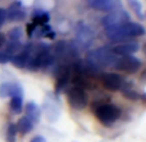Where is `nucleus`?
I'll list each match as a JSON object with an SVG mask.
<instances>
[{
  "label": "nucleus",
  "mask_w": 146,
  "mask_h": 142,
  "mask_svg": "<svg viewBox=\"0 0 146 142\" xmlns=\"http://www.w3.org/2000/svg\"><path fill=\"white\" fill-rule=\"evenodd\" d=\"M67 100L72 109L82 110L87 106L88 104V97H87L86 90L82 87H72L67 92Z\"/></svg>",
  "instance_id": "0eeeda50"
},
{
  "label": "nucleus",
  "mask_w": 146,
  "mask_h": 142,
  "mask_svg": "<svg viewBox=\"0 0 146 142\" xmlns=\"http://www.w3.org/2000/svg\"><path fill=\"white\" fill-rule=\"evenodd\" d=\"M12 60V56L9 53H7L5 50L0 53V63H7V62H11Z\"/></svg>",
  "instance_id": "4be33fe9"
},
{
  "label": "nucleus",
  "mask_w": 146,
  "mask_h": 142,
  "mask_svg": "<svg viewBox=\"0 0 146 142\" xmlns=\"http://www.w3.org/2000/svg\"><path fill=\"white\" fill-rule=\"evenodd\" d=\"M44 112H45V115H47V117L49 119L50 121H53V112H54L56 115L58 116V114H60V111H58V109L54 106L53 104H45V106H44Z\"/></svg>",
  "instance_id": "6ab92c4d"
},
{
  "label": "nucleus",
  "mask_w": 146,
  "mask_h": 142,
  "mask_svg": "<svg viewBox=\"0 0 146 142\" xmlns=\"http://www.w3.org/2000/svg\"><path fill=\"white\" fill-rule=\"evenodd\" d=\"M113 67L120 71H125L128 74H133V72L140 70L141 61L135 56H116Z\"/></svg>",
  "instance_id": "20e7f679"
},
{
  "label": "nucleus",
  "mask_w": 146,
  "mask_h": 142,
  "mask_svg": "<svg viewBox=\"0 0 146 142\" xmlns=\"http://www.w3.org/2000/svg\"><path fill=\"white\" fill-rule=\"evenodd\" d=\"M31 142H45V138L44 137H41V136H36L31 139Z\"/></svg>",
  "instance_id": "b1692460"
},
{
  "label": "nucleus",
  "mask_w": 146,
  "mask_h": 142,
  "mask_svg": "<svg viewBox=\"0 0 146 142\" xmlns=\"http://www.w3.org/2000/svg\"><path fill=\"white\" fill-rule=\"evenodd\" d=\"M9 106L13 114H19L22 111V96H13L11 97Z\"/></svg>",
  "instance_id": "dca6fc26"
},
{
  "label": "nucleus",
  "mask_w": 146,
  "mask_h": 142,
  "mask_svg": "<svg viewBox=\"0 0 146 142\" xmlns=\"http://www.w3.org/2000/svg\"><path fill=\"white\" fill-rule=\"evenodd\" d=\"M7 19L12 22H18L25 19L26 17V11L22 7L21 3H13L9 5V8L7 9Z\"/></svg>",
  "instance_id": "9b49d317"
},
{
  "label": "nucleus",
  "mask_w": 146,
  "mask_h": 142,
  "mask_svg": "<svg viewBox=\"0 0 146 142\" xmlns=\"http://www.w3.org/2000/svg\"><path fill=\"white\" fill-rule=\"evenodd\" d=\"M102 84L106 89L109 90H119L123 87L124 82L123 78L120 75L115 74V72H106V74L102 75Z\"/></svg>",
  "instance_id": "1a4fd4ad"
},
{
  "label": "nucleus",
  "mask_w": 146,
  "mask_h": 142,
  "mask_svg": "<svg viewBox=\"0 0 146 142\" xmlns=\"http://www.w3.org/2000/svg\"><path fill=\"white\" fill-rule=\"evenodd\" d=\"M113 53L116 56H133L138 50L137 43H121L113 48Z\"/></svg>",
  "instance_id": "ddd939ff"
},
{
  "label": "nucleus",
  "mask_w": 146,
  "mask_h": 142,
  "mask_svg": "<svg viewBox=\"0 0 146 142\" xmlns=\"http://www.w3.org/2000/svg\"><path fill=\"white\" fill-rule=\"evenodd\" d=\"M94 114H96L97 119H98L102 124L110 125V124L115 123L119 117H120L121 112H120V110L116 106H114V105L104 104V105H100V106L96 107Z\"/></svg>",
  "instance_id": "7ed1b4c3"
},
{
  "label": "nucleus",
  "mask_w": 146,
  "mask_h": 142,
  "mask_svg": "<svg viewBox=\"0 0 146 142\" xmlns=\"http://www.w3.org/2000/svg\"><path fill=\"white\" fill-rule=\"evenodd\" d=\"M127 22H129V14L123 9L110 12L102 18V25L105 29L118 27V26H121L124 23H127Z\"/></svg>",
  "instance_id": "423d86ee"
},
{
  "label": "nucleus",
  "mask_w": 146,
  "mask_h": 142,
  "mask_svg": "<svg viewBox=\"0 0 146 142\" xmlns=\"http://www.w3.org/2000/svg\"><path fill=\"white\" fill-rule=\"evenodd\" d=\"M22 88L16 83H3L0 84V97L22 96Z\"/></svg>",
  "instance_id": "f8f14e48"
},
{
  "label": "nucleus",
  "mask_w": 146,
  "mask_h": 142,
  "mask_svg": "<svg viewBox=\"0 0 146 142\" xmlns=\"http://www.w3.org/2000/svg\"><path fill=\"white\" fill-rule=\"evenodd\" d=\"M5 41H7V39H5V36L3 35V34H0V48L5 44Z\"/></svg>",
  "instance_id": "393cba45"
},
{
  "label": "nucleus",
  "mask_w": 146,
  "mask_h": 142,
  "mask_svg": "<svg viewBox=\"0 0 146 142\" xmlns=\"http://www.w3.org/2000/svg\"><path fill=\"white\" fill-rule=\"evenodd\" d=\"M105 33L108 38L113 41H123L125 39L131 38H137V36H142L145 34V29L136 22H127L118 27H110L105 29Z\"/></svg>",
  "instance_id": "f257e3e1"
},
{
  "label": "nucleus",
  "mask_w": 146,
  "mask_h": 142,
  "mask_svg": "<svg viewBox=\"0 0 146 142\" xmlns=\"http://www.w3.org/2000/svg\"><path fill=\"white\" fill-rule=\"evenodd\" d=\"M91 7L98 12L110 13V12L121 9V3L120 0H94L91 4Z\"/></svg>",
  "instance_id": "9d476101"
},
{
  "label": "nucleus",
  "mask_w": 146,
  "mask_h": 142,
  "mask_svg": "<svg viewBox=\"0 0 146 142\" xmlns=\"http://www.w3.org/2000/svg\"><path fill=\"white\" fill-rule=\"evenodd\" d=\"M21 38H22V30L18 27L12 29L8 33V39L9 41H13V43H21Z\"/></svg>",
  "instance_id": "f3484780"
},
{
  "label": "nucleus",
  "mask_w": 146,
  "mask_h": 142,
  "mask_svg": "<svg viewBox=\"0 0 146 142\" xmlns=\"http://www.w3.org/2000/svg\"><path fill=\"white\" fill-rule=\"evenodd\" d=\"M34 127V123L30 120V119H27L26 116L21 117L18 120V123H17V131H19L22 134H27L29 132L33 129Z\"/></svg>",
  "instance_id": "2eb2a0df"
},
{
  "label": "nucleus",
  "mask_w": 146,
  "mask_h": 142,
  "mask_svg": "<svg viewBox=\"0 0 146 142\" xmlns=\"http://www.w3.org/2000/svg\"><path fill=\"white\" fill-rule=\"evenodd\" d=\"M115 60L116 54H114L113 50L109 49V48H105V46H100L96 49H92L87 54V62L93 68L113 66Z\"/></svg>",
  "instance_id": "f03ea898"
},
{
  "label": "nucleus",
  "mask_w": 146,
  "mask_h": 142,
  "mask_svg": "<svg viewBox=\"0 0 146 142\" xmlns=\"http://www.w3.org/2000/svg\"><path fill=\"white\" fill-rule=\"evenodd\" d=\"M127 3H128V5L131 7V9L138 16V18H143L142 5H141V3L138 1V0H127Z\"/></svg>",
  "instance_id": "a211bd4d"
},
{
  "label": "nucleus",
  "mask_w": 146,
  "mask_h": 142,
  "mask_svg": "<svg viewBox=\"0 0 146 142\" xmlns=\"http://www.w3.org/2000/svg\"><path fill=\"white\" fill-rule=\"evenodd\" d=\"M25 111H26V117L30 119L33 123H38L39 119H40V107L35 104V102H29L25 107Z\"/></svg>",
  "instance_id": "4468645a"
},
{
  "label": "nucleus",
  "mask_w": 146,
  "mask_h": 142,
  "mask_svg": "<svg viewBox=\"0 0 146 142\" xmlns=\"http://www.w3.org/2000/svg\"><path fill=\"white\" fill-rule=\"evenodd\" d=\"M86 1H87V3H88V4H89V5H91V4H92V3H93L94 0H86Z\"/></svg>",
  "instance_id": "a878e982"
},
{
  "label": "nucleus",
  "mask_w": 146,
  "mask_h": 142,
  "mask_svg": "<svg viewBox=\"0 0 146 142\" xmlns=\"http://www.w3.org/2000/svg\"><path fill=\"white\" fill-rule=\"evenodd\" d=\"M75 38H76V43L80 46H89L94 39V33L91 29V26L87 25L86 22H78L76 27H75Z\"/></svg>",
  "instance_id": "39448f33"
},
{
  "label": "nucleus",
  "mask_w": 146,
  "mask_h": 142,
  "mask_svg": "<svg viewBox=\"0 0 146 142\" xmlns=\"http://www.w3.org/2000/svg\"><path fill=\"white\" fill-rule=\"evenodd\" d=\"M49 19V17H48V13H45V12H36L35 16H34V21L38 22V23H40V25H44L45 22Z\"/></svg>",
  "instance_id": "412c9836"
},
{
  "label": "nucleus",
  "mask_w": 146,
  "mask_h": 142,
  "mask_svg": "<svg viewBox=\"0 0 146 142\" xmlns=\"http://www.w3.org/2000/svg\"><path fill=\"white\" fill-rule=\"evenodd\" d=\"M34 46L35 45H33V44H26V45H23L22 48H21V50L12 57L11 62L19 68L27 67V63L34 53Z\"/></svg>",
  "instance_id": "6e6552de"
},
{
  "label": "nucleus",
  "mask_w": 146,
  "mask_h": 142,
  "mask_svg": "<svg viewBox=\"0 0 146 142\" xmlns=\"http://www.w3.org/2000/svg\"><path fill=\"white\" fill-rule=\"evenodd\" d=\"M5 21H7V12L5 9L0 8V27L5 23Z\"/></svg>",
  "instance_id": "5701e85b"
},
{
  "label": "nucleus",
  "mask_w": 146,
  "mask_h": 142,
  "mask_svg": "<svg viewBox=\"0 0 146 142\" xmlns=\"http://www.w3.org/2000/svg\"><path fill=\"white\" fill-rule=\"evenodd\" d=\"M17 136V125L9 124L7 128V142H14Z\"/></svg>",
  "instance_id": "aec40b11"
}]
</instances>
